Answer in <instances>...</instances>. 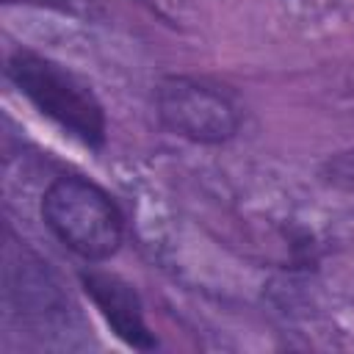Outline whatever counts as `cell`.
<instances>
[{"mask_svg":"<svg viewBox=\"0 0 354 354\" xmlns=\"http://www.w3.org/2000/svg\"><path fill=\"white\" fill-rule=\"evenodd\" d=\"M8 77L14 86L55 124L88 147L105 141V113L94 91L61 64L36 55L14 53L8 61Z\"/></svg>","mask_w":354,"mask_h":354,"instance_id":"7a4b0ae2","label":"cell"},{"mask_svg":"<svg viewBox=\"0 0 354 354\" xmlns=\"http://www.w3.org/2000/svg\"><path fill=\"white\" fill-rule=\"evenodd\" d=\"M160 122L191 141L218 144L235 136L238 111L227 94L194 77H166L155 94Z\"/></svg>","mask_w":354,"mask_h":354,"instance_id":"3957f363","label":"cell"},{"mask_svg":"<svg viewBox=\"0 0 354 354\" xmlns=\"http://www.w3.org/2000/svg\"><path fill=\"white\" fill-rule=\"evenodd\" d=\"M41 216L53 235L86 260H105L122 243V213L94 183L66 174L50 183Z\"/></svg>","mask_w":354,"mask_h":354,"instance_id":"6da1fadb","label":"cell"},{"mask_svg":"<svg viewBox=\"0 0 354 354\" xmlns=\"http://www.w3.org/2000/svg\"><path fill=\"white\" fill-rule=\"evenodd\" d=\"M80 282L86 293L91 296V301L97 304L100 315L127 346L141 348V351L155 348V337L144 321L141 299L130 282H124L116 274H105V271H88L80 277Z\"/></svg>","mask_w":354,"mask_h":354,"instance_id":"277c9868","label":"cell"},{"mask_svg":"<svg viewBox=\"0 0 354 354\" xmlns=\"http://www.w3.org/2000/svg\"><path fill=\"white\" fill-rule=\"evenodd\" d=\"M326 180L337 188L354 191V149L351 152H340L326 163Z\"/></svg>","mask_w":354,"mask_h":354,"instance_id":"5b68a950","label":"cell"}]
</instances>
